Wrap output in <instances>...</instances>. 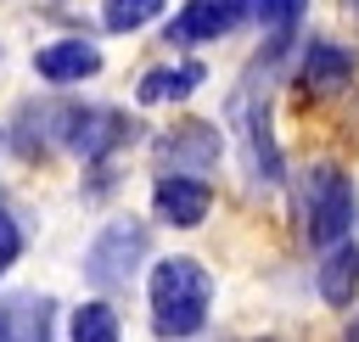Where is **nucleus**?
<instances>
[{"label": "nucleus", "instance_id": "19", "mask_svg": "<svg viewBox=\"0 0 359 342\" xmlns=\"http://www.w3.org/2000/svg\"><path fill=\"white\" fill-rule=\"evenodd\" d=\"M342 6H348V11H353V17H359V0H342Z\"/></svg>", "mask_w": 359, "mask_h": 342}, {"label": "nucleus", "instance_id": "11", "mask_svg": "<svg viewBox=\"0 0 359 342\" xmlns=\"http://www.w3.org/2000/svg\"><path fill=\"white\" fill-rule=\"evenodd\" d=\"M314 286H320V297H325L331 308H353V297H359V247H353V241H337V247L320 258Z\"/></svg>", "mask_w": 359, "mask_h": 342}, {"label": "nucleus", "instance_id": "2", "mask_svg": "<svg viewBox=\"0 0 359 342\" xmlns=\"http://www.w3.org/2000/svg\"><path fill=\"white\" fill-rule=\"evenodd\" d=\"M275 67H280V50L264 45V56L241 73V84L224 101V118L241 135V151H247V168H252L258 185H280L286 179V163H280V146H275V123H269V78H275Z\"/></svg>", "mask_w": 359, "mask_h": 342}, {"label": "nucleus", "instance_id": "4", "mask_svg": "<svg viewBox=\"0 0 359 342\" xmlns=\"http://www.w3.org/2000/svg\"><path fill=\"white\" fill-rule=\"evenodd\" d=\"M140 135V123L118 107H79V101H56V146L84 157V163H107L112 151H123Z\"/></svg>", "mask_w": 359, "mask_h": 342}, {"label": "nucleus", "instance_id": "7", "mask_svg": "<svg viewBox=\"0 0 359 342\" xmlns=\"http://www.w3.org/2000/svg\"><path fill=\"white\" fill-rule=\"evenodd\" d=\"M241 22H247V0H185V6L168 17L163 39L180 45V50H191V45H208V39L236 34Z\"/></svg>", "mask_w": 359, "mask_h": 342}, {"label": "nucleus", "instance_id": "10", "mask_svg": "<svg viewBox=\"0 0 359 342\" xmlns=\"http://www.w3.org/2000/svg\"><path fill=\"white\" fill-rule=\"evenodd\" d=\"M34 73L45 84H84V78L101 73V50L90 39H50V45L34 50Z\"/></svg>", "mask_w": 359, "mask_h": 342}, {"label": "nucleus", "instance_id": "17", "mask_svg": "<svg viewBox=\"0 0 359 342\" xmlns=\"http://www.w3.org/2000/svg\"><path fill=\"white\" fill-rule=\"evenodd\" d=\"M22 247H28V241H22V224L0 207V275H11V264L22 258Z\"/></svg>", "mask_w": 359, "mask_h": 342}, {"label": "nucleus", "instance_id": "15", "mask_svg": "<svg viewBox=\"0 0 359 342\" xmlns=\"http://www.w3.org/2000/svg\"><path fill=\"white\" fill-rule=\"evenodd\" d=\"M34 325H39V297L34 292L0 297V342H34Z\"/></svg>", "mask_w": 359, "mask_h": 342}, {"label": "nucleus", "instance_id": "12", "mask_svg": "<svg viewBox=\"0 0 359 342\" xmlns=\"http://www.w3.org/2000/svg\"><path fill=\"white\" fill-rule=\"evenodd\" d=\"M208 78V67L202 62H174V67H151V73H140V84H135V101L140 107H163V101H185V95H196V84Z\"/></svg>", "mask_w": 359, "mask_h": 342}, {"label": "nucleus", "instance_id": "13", "mask_svg": "<svg viewBox=\"0 0 359 342\" xmlns=\"http://www.w3.org/2000/svg\"><path fill=\"white\" fill-rule=\"evenodd\" d=\"M118 336H123V320L107 297H84L67 314V342H118Z\"/></svg>", "mask_w": 359, "mask_h": 342}, {"label": "nucleus", "instance_id": "1", "mask_svg": "<svg viewBox=\"0 0 359 342\" xmlns=\"http://www.w3.org/2000/svg\"><path fill=\"white\" fill-rule=\"evenodd\" d=\"M146 308H151V331L163 342H191L213 314V275L196 258L168 252L146 275Z\"/></svg>", "mask_w": 359, "mask_h": 342}, {"label": "nucleus", "instance_id": "9", "mask_svg": "<svg viewBox=\"0 0 359 342\" xmlns=\"http://www.w3.org/2000/svg\"><path fill=\"white\" fill-rule=\"evenodd\" d=\"M208 207H213V191H208V179L157 174V185H151V213H157L163 224H174V230H196V224L208 219Z\"/></svg>", "mask_w": 359, "mask_h": 342}, {"label": "nucleus", "instance_id": "18", "mask_svg": "<svg viewBox=\"0 0 359 342\" xmlns=\"http://www.w3.org/2000/svg\"><path fill=\"white\" fill-rule=\"evenodd\" d=\"M342 342H359V314L348 320V331H342Z\"/></svg>", "mask_w": 359, "mask_h": 342}, {"label": "nucleus", "instance_id": "3", "mask_svg": "<svg viewBox=\"0 0 359 342\" xmlns=\"http://www.w3.org/2000/svg\"><path fill=\"white\" fill-rule=\"evenodd\" d=\"M353 219H359V196H353V179L337 168V163H314L303 174V235L331 252L337 241L353 235Z\"/></svg>", "mask_w": 359, "mask_h": 342}, {"label": "nucleus", "instance_id": "5", "mask_svg": "<svg viewBox=\"0 0 359 342\" xmlns=\"http://www.w3.org/2000/svg\"><path fill=\"white\" fill-rule=\"evenodd\" d=\"M146 252H151V230L140 224V219H107L101 230H95V241L84 247V280L95 286V292H118V286H129L135 275H140V264H146Z\"/></svg>", "mask_w": 359, "mask_h": 342}, {"label": "nucleus", "instance_id": "8", "mask_svg": "<svg viewBox=\"0 0 359 342\" xmlns=\"http://www.w3.org/2000/svg\"><path fill=\"white\" fill-rule=\"evenodd\" d=\"M353 73H359V56H353L342 39H325V34H314V39L303 45V56H297V84L314 90V95L348 90Z\"/></svg>", "mask_w": 359, "mask_h": 342}, {"label": "nucleus", "instance_id": "16", "mask_svg": "<svg viewBox=\"0 0 359 342\" xmlns=\"http://www.w3.org/2000/svg\"><path fill=\"white\" fill-rule=\"evenodd\" d=\"M163 17V0H101V28L107 34H135Z\"/></svg>", "mask_w": 359, "mask_h": 342}, {"label": "nucleus", "instance_id": "14", "mask_svg": "<svg viewBox=\"0 0 359 342\" xmlns=\"http://www.w3.org/2000/svg\"><path fill=\"white\" fill-rule=\"evenodd\" d=\"M303 11H309V0H247V17H258V28L269 34V50H280V56L297 39Z\"/></svg>", "mask_w": 359, "mask_h": 342}, {"label": "nucleus", "instance_id": "6", "mask_svg": "<svg viewBox=\"0 0 359 342\" xmlns=\"http://www.w3.org/2000/svg\"><path fill=\"white\" fill-rule=\"evenodd\" d=\"M219 151H224V135L213 123H202V118H185V123H174V129H163L151 140L157 168L163 174H185V179H202L219 163Z\"/></svg>", "mask_w": 359, "mask_h": 342}]
</instances>
